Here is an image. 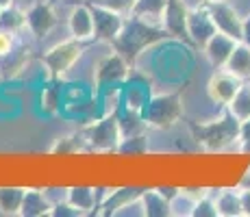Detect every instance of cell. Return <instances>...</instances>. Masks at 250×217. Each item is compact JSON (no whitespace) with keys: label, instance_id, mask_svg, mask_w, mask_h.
Instances as JSON below:
<instances>
[{"label":"cell","instance_id":"cell-34","mask_svg":"<svg viewBox=\"0 0 250 217\" xmlns=\"http://www.w3.org/2000/svg\"><path fill=\"white\" fill-rule=\"evenodd\" d=\"M239 200H242V213L250 217V187L248 189H239Z\"/></svg>","mask_w":250,"mask_h":217},{"label":"cell","instance_id":"cell-6","mask_svg":"<svg viewBox=\"0 0 250 217\" xmlns=\"http://www.w3.org/2000/svg\"><path fill=\"white\" fill-rule=\"evenodd\" d=\"M205 7L209 11V16L213 18V24L220 33L242 41L244 20L237 16V11L229 2H224V0H205Z\"/></svg>","mask_w":250,"mask_h":217},{"label":"cell","instance_id":"cell-27","mask_svg":"<svg viewBox=\"0 0 250 217\" xmlns=\"http://www.w3.org/2000/svg\"><path fill=\"white\" fill-rule=\"evenodd\" d=\"M144 128H148L144 115H139L135 109L131 113H126L124 118H120V130H122V137H131V135L144 133Z\"/></svg>","mask_w":250,"mask_h":217},{"label":"cell","instance_id":"cell-30","mask_svg":"<svg viewBox=\"0 0 250 217\" xmlns=\"http://www.w3.org/2000/svg\"><path fill=\"white\" fill-rule=\"evenodd\" d=\"M91 2L103 4V7L113 9V11H118V13H122V16H126V13L133 11V7H135L137 0H91Z\"/></svg>","mask_w":250,"mask_h":217},{"label":"cell","instance_id":"cell-17","mask_svg":"<svg viewBox=\"0 0 250 217\" xmlns=\"http://www.w3.org/2000/svg\"><path fill=\"white\" fill-rule=\"evenodd\" d=\"M28 63V50L26 48H11L9 52L0 55V79L11 80L26 67Z\"/></svg>","mask_w":250,"mask_h":217},{"label":"cell","instance_id":"cell-11","mask_svg":"<svg viewBox=\"0 0 250 217\" xmlns=\"http://www.w3.org/2000/svg\"><path fill=\"white\" fill-rule=\"evenodd\" d=\"M242 87V79L233 76L230 72H218V74L211 76L209 85H207V91H209V98L213 100L215 104H224L229 107L230 100L235 98V94Z\"/></svg>","mask_w":250,"mask_h":217},{"label":"cell","instance_id":"cell-18","mask_svg":"<svg viewBox=\"0 0 250 217\" xmlns=\"http://www.w3.org/2000/svg\"><path fill=\"white\" fill-rule=\"evenodd\" d=\"M52 204L48 202V197L44 196V191L37 189H26L24 191V200H22V217H42V215H50Z\"/></svg>","mask_w":250,"mask_h":217},{"label":"cell","instance_id":"cell-12","mask_svg":"<svg viewBox=\"0 0 250 217\" xmlns=\"http://www.w3.org/2000/svg\"><path fill=\"white\" fill-rule=\"evenodd\" d=\"M57 24V13L52 9V2H35L26 11V26L35 37H46Z\"/></svg>","mask_w":250,"mask_h":217},{"label":"cell","instance_id":"cell-36","mask_svg":"<svg viewBox=\"0 0 250 217\" xmlns=\"http://www.w3.org/2000/svg\"><path fill=\"white\" fill-rule=\"evenodd\" d=\"M11 4H13V0H0V7H11Z\"/></svg>","mask_w":250,"mask_h":217},{"label":"cell","instance_id":"cell-32","mask_svg":"<svg viewBox=\"0 0 250 217\" xmlns=\"http://www.w3.org/2000/svg\"><path fill=\"white\" fill-rule=\"evenodd\" d=\"M239 150L244 154H250V118L244 119L242 126H239Z\"/></svg>","mask_w":250,"mask_h":217},{"label":"cell","instance_id":"cell-35","mask_svg":"<svg viewBox=\"0 0 250 217\" xmlns=\"http://www.w3.org/2000/svg\"><path fill=\"white\" fill-rule=\"evenodd\" d=\"M242 43H246L250 48V16L244 20V31H242Z\"/></svg>","mask_w":250,"mask_h":217},{"label":"cell","instance_id":"cell-20","mask_svg":"<svg viewBox=\"0 0 250 217\" xmlns=\"http://www.w3.org/2000/svg\"><path fill=\"white\" fill-rule=\"evenodd\" d=\"M215 209L220 217H239L242 213V200H239V191L235 189H222L215 197Z\"/></svg>","mask_w":250,"mask_h":217},{"label":"cell","instance_id":"cell-3","mask_svg":"<svg viewBox=\"0 0 250 217\" xmlns=\"http://www.w3.org/2000/svg\"><path fill=\"white\" fill-rule=\"evenodd\" d=\"M144 119L148 126L159 128V130H170L176 122L183 118V100L181 94H166V96H155L144 104L142 111Z\"/></svg>","mask_w":250,"mask_h":217},{"label":"cell","instance_id":"cell-37","mask_svg":"<svg viewBox=\"0 0 250 217\" xmlns=\"http://www.w3.org/2000/svg\"><path fill=\"white\" fill-rule=\"evenodd\" d=\"M50 2H57V0H50Z\"/></svg>","mask_w":250,"mask_h":217},{"label":"cell","instance_id":"cell-1","mask_svg":"<svg viewBox=\"0 0 250 217\" xmlns=\"http://www.w3.org/2000/svg\"><path fill=\"white\" fill-rule=\"evenodd\" d=\"M170 33L163 26H155L150 20H144V18L131 16L124 20V26L120 31V35L111 41L113 50L126 59L128 65H135V61L139 59L146 48L155 46L163 39H167Z\"/></svg>","mask_w":250,"mask_h":217},{"label":"cell","instance_id":"cell-29","mask_svg":"<svg viewBox=\"0 0 250 217\" xmlns=\"http://www.w3.org/2000/svg\"><path fill=\"white\" fill-rule=\"evenodd\" d=\"M191 217H218V209H215V200H211L209 196H203L194 202L191 206Z\"/></svg>","mask_w":250,"mask_h":217},{"label":"cell","instance_id":"cell-23","mask_svg":"<svg viewBox=\"0 0 250 217\" xmlns=\"http://www.w3.org/2000/svg\"><path fill=\"white\" fill-rule=\"evenodd\" d=\"M68 202L83 213H89L96 204V189L91 187H70L68 189Z\"/></svg>","mask_w":250,"mask_h":217},{"label":"cell","instance_id":"cell-7","mask_svg":"<svg viewBox=\"0 0 250 217\" xmlns=\"http://www.w3.org/2000/svg\"><path fill=\"white\" fill-rule=\"evenodd\" d=\"M89 7H91V13H94V39L111 43L120 35L126 18L122 13L113 11V9L103 7V4L91 2Z\"/></svg>","mask_w":250,"mask_h":217},{"label":"cell","instance_id":"cell-25","mask_svg":"<svg viewBox=\"0 0 250 217\" xmlns=\"http://www.w3.org/2000/svg\"><path fill=\"white\" fill-rule=\"evenodd\" d=\"M81 150H87V143H85V139L81 133L59 137L55 141V146L50 148L52 154H74V152H81Z\"/></svg>","mask_w":250,"mask_h":217},{"label":"cell","instance_id":"cell-13","mask_svg":"<svg viewBox=\"0 0 250 217\" xmlns=\"http://www.w3.org/2000/svg\"><path fill=\"white\" fill-rule=\"evenodd\" d=\"M237 43H239L237 39H233V37H229V35H224V33L218 31L209 41H207V46L203 48V50H205L207 59H209V63L220 70V67L227 65L229 57L233 55V50H235Z\"/></svg>","mask_w":250,"mask_h":217},{"label":"cell","instance_id":"cell-15","mask_svg":"<svg viewBox=\"0 0 250 217\" xmlns=\"http://www.w3.org/2000/svg\"><path fill=\"white\" fill-rule=\"evenodd\" d=\"M144 189H137V187H122V189H115L113 194H109L104 197V202L98 206L103 209L100 213L103 215H115L120 209H126L133 202H139V196H142Z\"/></svg>","mask_w":250,"mask_h":217},{"label":"cell","instance_id":"cell-14","mask_svg":"<svg viewBox=\"0 0 250 217\" xmlns=\"http://www.w3.org/2000/svg\"><path fill=\"white\" fill-rule=\"evenodd\" d=\"M70 33L72 37L85 41L94 39V13L89 4H76L70 13Z\"/></svg>","mask_w":250,"mask_h":217},{"label":"cell","instance_id":"cell-10","mask_svg":"<svg viewBox=\"0 0 250 217\" xmlns=\"http://www.w3.org/2000/svg\"><path fill=\"white\" fill-rule=\"evenodd\" d=\"M187 33H189L191 43L198 48H205L207 41L218 33V28H215V24H213V18L209 16L205 4L189 11V16H187Z\"/></svg>","mask_w":250,"mask_h":217},{"label":"cell","instance_id":"cell-8","mask_svg":"<svg viewBox=\"0 0 250 217\" xmlns=\"http://www.w3.org/2000/svg\"><path fill=\"white\" fill-rule=\"evenodd\" d=\"M126 59H124L120 52H111V55L103 57L96 65L94 72V83L98 89H104V87H111V85H120L124 79H126V72H128Z\"/></svg>","mask_w":250,"mask_h":217},{"label":"cell","instance_id":"cell-22","mask_svg":"<svg viewBox=\"0 0 250 217\" xmlns=\"http://www.w3.org/2000/svg\"><path fill=\"white\" fill-rule=\"evenodd\" d=\"M24 26H26V13H22L20 9H16L13 4L11 7H4L2 11H0V31L16 35Z\"/></svg>","mask_w":250,"mask_h":217},{"label":"cell","instance_id":"cell-5","mask_svg":"<svg viewBox=\"0 0 250 217\" xmlns=\"http://www.w3.org/2000/svg\"><path fill=\"white\" fill-rule=\"evenodd\" d=\"M83 48H85L83 41L76 39V37H72V39H68V41H61V43H57V46H52L50 50L42 57V61H44V65L48 67L50 76L59 79V76L68 74L70 67L81 59Z\"/></svg>","mask_w":250,"mask_h":217},{"label":"cell","instance_id":"cell-26","mask_svg":"<svg viewBox=\"0 0 250 217\" xmlns=\"http://www.w3.org/2000/svg\"><path fill=\"white\" fill-rule=\"evenodd\" d=\"M229 111L239 119V122H244V119L250 118V85H244L242 83L239 91L235 94V98L230 100Z\"/></svg>","mask_w":250,"mask_h":217},{"label":"cell","instance_id":"cell-2","mask_svg":"<svg viewBox=\"0 0 250 217\" xmlns=\"http://www.w3.org/2000/svg\"><path fill=\"white\" fill-rule=\"evenodd\" d=\"M239 126H242V122L230 111H227L222 118L213 119V122L189 124V130L196 143L203 146L207 152H222L239 139Z\"/></svg>","mask_w":250,"mask_h":217},{"label":"cell","instance_id":"cell-21","mask_svg":"<svg viewBox=\"0 0 250 217\" xmlns=\"http://www.w3.org/2000/svg\"><path fill=\"white\" fill-rule=\"evenodd\" d=\"M24 191L26 189H22V187H0V213L20 215Z\"/></svg>","mask_w":250,"mask_h":217},{"label":"cell","instance_id":"cell-19","mask_svg":"<svg viewBox=\"0 0 250 217\" xmlns=\"http://www.w3.org/2000/svg\"><path fill=\"white\" fill-rule=\"evenodd\" d=\"M224 70L230 72L233 76H237V79H248L250 76V48L246 43L239 41L237 46H235L233 55L229 57L227 65H224Z\"/></svg>","mask_w":250,"mask_h":217},{"label":"cell","instance_id":"cell-4","mask_svg":"<svg viewBox=\"0 0 250 217\" xmlns=\"http://www.w3.org/2000/svg\"><path fill=\"white\" fill-rule=\"evenodd\" d=\"M87 150L96 152H118V146L122 141V130H120V118L115 113L104 115L103 119L89 124L81 130Z\"/></svg>","mask_w":250,"mask_h":217},{"label":"cell","instance_id":"cell-24","mask_svg":"<svg viewBox=\"0 0 250 217\" xmlns=\"http://www.w3.org/2000/svg\"><path fill=\"white\" fill-rule=\"evenodd\" d=\"M167 0H137L135 7H133L131 16L144 18V20H161L163 9H166Z\"/></svg>","mask_w":250,"mask_h":217},{"label":"cell","instance_id":"cell-33","mask_svg":"<svg viewBox=\"0 0 250 217\" xmlns=\"http://www.w3.org/2000/svg\"><path fill=\"white\" fill-rule=\"evenodd\" d=\"M11 48H13V35H11V33L0 31V55L9 52Z\"/></svg>","mask_w":250,"mask_h":217},{"label":"cell","instance_id":"cell-28","mask_svg":"<svg viewBox=\"0 0 250 217\" xmlns=\"http://www.w3.org/2000/svg\"><path fill=\"white\" fill-rule=\"evenodd\" d=\"M120 154H146L148 152V139L144 133L131 135V137H122L118 146Z\"/></svg>","mask_w":250,"mask_h":217},{"label":"cell","instance_id":"cell-16","mask_svg":"<svg viewBox=\"0 0 250 217\" xmlns=\"http://www.w3.org/2000/svg\"><path fill=\"white\" fill-rule=\"evenodd\" d=\"M142 204V215L146 217H170L172 215V202L166 196L159 194V189H144L139 196Z\"/></svg>","mask_w":250,"mask_h":217},{"label":"cell","instance_id":"cell-9","mask_svg":"<svg viewBox=\"0 0 250 217\" xmlns=\"http://www.w3.org/2000/svg\"><path fill=\"white\" fill-rule=\"evenodd\" d=\"M187 16H189V9L185 7L183 0H167L161 22H163V28L170 33V37L191 43L189 33H187Z\"/></svg>","mask_w":250,"mask_h":217},{"label":"cell","instance_id":"cell-31","mask_svg":"<svg viewBox=\"0 0 250 217\" xmlns=\"http://www.w3.org/2000/svg\"><path fill=\"white\" fill-rule=\"evenodd\" d=\"M50 215L52 217H81L85 213L81 209H76V206H72L70 202H59V204H52Z\"/></svg>","mask_w":250,"mask_h":217},{"label":"cell","instance_id":"cell-38","mask_svg":"<svg viewBox=\"0 0 250 217\" xmlns=\"http://www.w3.org/2000/svg\"><path fill=\"white\" fill-rule=\"evenodd\" d=\"M0 11H2V7H0Z\"/></svg>","mask_w":250,"mask_h":217}]
</instances>
